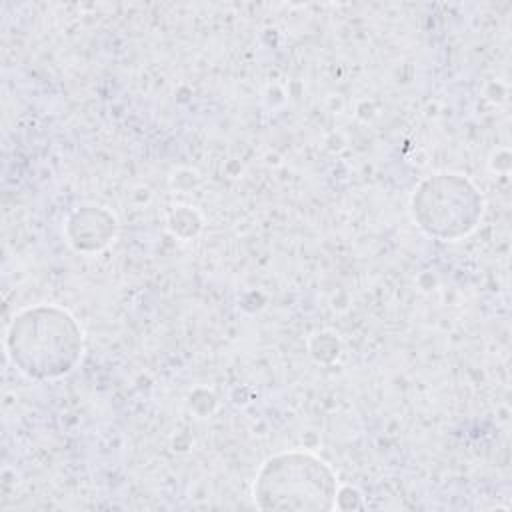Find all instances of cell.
Returning a JSON list of instances; mask_svg holds the SVG:
<instances>
[{
	"instance_id": "3",
	"label": "cell",
	"mask_w": 512,
	"mask_h": 512,
	"mask_svg": "<svg viewBox=\"0 0 512 512\" xmlns=\"http://www.w3.org/2000/svg\"><path fill=\"white\" fill-rule=\"evenodd\" d=\"M410 206L416 224L428 236L458 240L478 226L484 200L464 174L440 172L418 184Z\"/></svg>"
},
{
	"instance_id": "2",
	"label": "cell",
	"mask_w": 512,
	"mask_h": 512,
	"mask_svg": "<svg viewBox=\"0 0 512 512\" xmlns=\"http://www.w3.org/2000/svg\"><path fill=\"white\" fill-rule=\"evenodd\" d=\"M338 492L332 466L306 450H286L266 458L252 486L260 510H334Z\"/></svg>"
},
{
	"instance_id": "4",
	"label": "cell",
	"mask_w": 512,
	"mask_h": 512,
	"mask_svg": "<svg viewBox=\"0 0 512 512\" xmlns=\"http://www.w3.org/2000/svg\"><path fill=\"white\" fill-rule=\"evenodd\" d=\"M116 220L102 208H86L68 220V238L76 250H98L114 238Z\"/></svg>"
},
{
	"instance_id": "1",
	"label": "cell",
	"mask_w": 512,
	"mask_h": 512,
	"mask_svg": "<svg viewBox=\"0 0 512 512\" xmlns=\"http://www.w3.org/2000/svg\"><path fill=\"white\" fill-rule=\"evenodd\" d=\"M84 350L76 318L54 304L20 310L6 332L10 362L32 380H54L72 372Z\"/></svg>"
}]
</instances>
